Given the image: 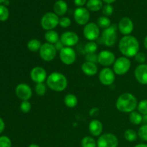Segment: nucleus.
<instances>
[{"mask_svg":"<svg viewBox=\"0 0 147 147\" xmlns=\"http://www.w3.org/2000/svg\"><path fill=\"white\" fill-rule=\"evenodd\" d=\"M39 52L40 57L46 62H50L54 60L57 55V50L54 45L48 42L42 45Z\"/></svg>","mask_w":147,"mask_h":147,"instance_id":"nucleus-7","label":"nucleus"},{"mask_svg":"<svg viewBox=\"0 0 147 147\" xmlns=\"http://www.w3.org/2000/svg\"><path fill=\"white\" fill-rule=\"evenodd\" d=\"M102 10H103V14H104V16L109 17V16L112 15L113 12V7L111 4H106V5L103 6V8H102Z\"/></svg>","mask_w":147,"mask_h":147,"instance_id":"nucleus-37","label":"nucleus"},{"mask_svg":"<svg viewBox=\"0 0 147 147\" xmlns=\"http://www.w3.org/2000/svg\"><path fill=\"white\" fill-rule=\"evenodd\" d=\"M81 70L85 75L88 76H94L98 73V66L96 63L86 61L81 66Z\"/></svg>","mask_w":147,"mask_h":147,"instance_id":"nucleus-20","label":"nucleus"},{"mask_svg":"<svg viewBox=\"0 0 147 147\" xmlns=\"http://www.w3.org/2000/svg\"><path fill=\"white\" fill-rule=\"evenodd\" d=\"M118 29L116 24H111L109 28L103 30L101 39L103 43L106 47H112L116 44L118 38Z\"/></svg>","mask_w":147,"mask_h":147,"instance_id":"nucleus-4","label":"nucleus"},{"mask_svg":"<svg viewBox=\"0 0 147 147\" xmlns=\"http://www.w3.org/2000/svg\"><path fill=\"white\" fill-rule=\"evenodd\" d=\"M4 1H5V0H0V4H1V3H4Z\"/></svg>","mask_w":147,"mask_h":147,"instance_id":"nucleus-50","label":"nucleus"},{"mask_svg":"<svg viewBox=\"0 0 147 147\" xmlns=\"http://www.w3.org/2000/svg\"><path fill=\"white\" fill-rule=\"evenodd\" d=\"M134 147H147L146 144H139L136 145Z\"/></svg>","mask_w":147,"mask_h":147,"instance_id":"nucleus-47","label":"nucleus"},{"mask_svg":"<svg viewBox=\"0 0 147 147\" xmlns=\"http://www.w3.org/2000/svg\"><path fill=\"white\" fill-rule=\"evenodd\" d=\"M4 3L5 4H9V1H8V0H5V1H4Z\"/></svg>","mask_w":147,"mask_h":147,"instance_id":"nucleus-49","label":"nucleus"},{"mask_svg":"<svg viewBox=\"0 0 147 147\" xmlns=\"http://www.w3.org/2000/svg\"><path fill=\"white\" fill-rule=\"evenodd\" d=\"M144 46L145 48L147 50V35L145 37L144 40Z\"/></svg>","mask_w":147,"mask_h":147,"instance_id":"nucleus-46","label":"nucleus"},{"mask_svg":"<svg viewBox=\"0 0 147 147\" xmlns=\"http://www.w3.org/2000/svg\"><path fill=\"white\" fill-rule=\"evenodd\" d=\"M131 63L128 57H120L116 59L113 64V71L118 76H123L130 70Z\"/></svg>","mask_w":147,"mask_h":147,"instance_id":"nucleus-6","label":"nucleus"},{"mask_svg":"<svg viewBox=\"0 0 147 147\" xmlns=\"http://www.w3.org/2000/svg\"><path fill=\"white\" fill-rule=\"evenodd\" d=\"M103 1H104V2H106V4H111L112 3L115 2V1H116V0H103Z\"/></svg>","mask_w":147,"mask_h":147,"instance_id":"nucleus-44","label":"nucleus"},{"mask_svg":"<svg viewBox=\"0 0 147 147\" xmlns=\"http://www.w3.org/2000/svg\"><path fill=\"white\" fill-rule=\"evenodd\" d=\"M138 136L142 141L147 142V124H144L138 131Z\"/></svg>","mask_w":147,"mask_h":147,"instance_id":"nucleus-33","label":"nucleus"},{"mask_svg":"<svg viewBox=\"0 0 147 147\" xmlns=\"http://www.w3.org/2000/svg\"><path fill=\"white\" fill-rule=\"evenodd\" d=\"M60 18L55 12H47L41 19V26L44 30H53L59 24Z\"/></svg>","mask_w":147,"mask_h":147,"instance_id":"nucleus-5","label":"nucleus"},{"mask_svg":"<svg viewBox=\"0 0 147 147\" xmlns=\"http://www.w3.org/2000/svg\"><path fill=\"white\" fill-rule=\"evenodd\" d=\"M0 147H11V142L9 137L2 136L0 137Z\"/></svg>","mask_w":147,"mask_h":147,"instance_id":"nucleus-38","label":"nucleus"},{"mask_svg":"<svg viewBox=\"0 0 147 147\" xmlns=\"http://www.w3.org/2000/svg\"><path fill=\"white\" fill-rule=\"evenodd\" d=\"M60 40L65 47H72L78 42L79 37L74 32L67 31L62 34Z\"/></svg>","mask_w":147,"mask_h":147,"instance_id":"nucleus-14","label":"nucleus"},{"mask_svg":"<svg viewBox=\"0 0 147 147\" xmlns=\"http://www.w3.org/2000/svg\"><path fill=\"white\" fill-rule=\"evenodd\" d=\"M98 50V45L95 41H89L85 45V51L87 54L96 53Z\"/></svg>","mask_w":147,"mask_h":147,"instance_id":"nucleus-30","label":"nucleus"},{"mask_svg":"<svg viewBox=\"0 0 147 147\" xmlns=\"http://www.w3.org/2000/svg\"><path fill=\"white\" fill-rule=\"evenodd\" d=\"M78 100L77 97L75 96L74 94H67L65 97L64 99V103L65 106L68 108H74L77 106L78 104Z\"/></svg>","mask_w":147,"mask_h":147,"instance_id":"nucleus-24","label":"nucleus"},{"mask_svg":"<svg viewBox=\"0 0 147 147\" xmlns=\"http://www.w3.org/2000/svg\"><path fill=\"white\" fill-rule=\"evenodd\" d=\"M90 11L85 7H78L74 11V19L79 25H86L90 20Z\"/></svg>","mask_w":147,"mask_h":147,"instance_id":"nucleus-11","label":"nucleus"},{"mask_svg":"<svg viewBox=\"0 0 147 147\" xmlns=\"http://www.w3.org/2000/svg\"><path fill=\"white\" fill-rule=\"evenodd\" d=\"M53 9H54L55 13L57 16H61L66 14L67 11V4L64 0H57L55 1L53 6Z\"/></svg>","mask_w":147,"mask_h":147,"instance_id":"nucleus-21","label":"nucleus"},{"mask_svg":"<svg viewBox=\"0 0 147 147\" xmlns=\"http://www.w3.org/2000/svg\"><path fill=\"white\" fill-rule=\"evenodd\" d=\"M47 86L53 91L61 92L67 86V80L65 76L59 72H53L47 77Z\"/></svg>","mask_w":147,"mask_h":147,"instance_id":"nucleus-3","label":"nucleus"},{"mask_svg":"<svg viewBox=\"0 0 147 147\" xmlns=\"http://www.w3.org/2000/svg\"><path fill=\"white\" fill-rule=\"evenodd\" d=\"M113 70L109 67H105L99 73V80L104 86H111L115 81L116 76Z\"/></svg>","mask_w":147,"mask_h":147,"instance_id":"nucleus-13","label":"nucleus"},{"mask_svg":"<svg viewBox=\"0 0 147 147\" xmlns=\"http://www.w3.org/2000/svg\"><path fill=\"white\" fill-rule=\"evenodd\" d=\"M137 98L130 93L121 95L116 100V109L122 113H131L137 109Z\"/></svg>","mask_w":147,"mask_h":147,"instance_id":"nucleus-2","label":"nucleus"},{"mask_svg":"<svg viewBox=\"0 0 147 147\" xmlns=\"http://www.w3.org/2000/svg\"><path fill=\"white\" fill-rule=\"evenodd\" d=\"M98 26L100 28L103 29H107L111 25V20L108 17H106V16H101L98 18L97 22Z\"/></svg>","mask_w":147,"mask_h":147,"instance_id":"nucleus-27","label":"nucleus"},{"mask_svg":"<svg viewBox=\"0 0 147 147\" xmlns=\"http://www.w3.org/2000/svg\"><path fill=\"white\" fill-rule=\"evenodd\" d=\"M74 3L77 7H83L86 4H87V0H74Z\"/></svg>","mask_w":147,"mask_h":147,"instance_id":"nucleus-41","label":"nucleus"},{"mask_svg":"<svg viewBox=\"0 0 147 147\" xmlns=\"http://www.w3.org/2000/svg\"><path fill=\"white\" fill-rule=\"evenodd\" d=\"M86 61L90 62V63H96L98 62V55L96 53H92V54H87L86 57Z\"/></svg>","mask_w":147,"mask_h":147,"instance_id":"nucleus-40","label":"nucleus"},{"mask_svg":"<svg viewBox=\"0 0 147 147\" xmlns=\"http://www.w3.org/2000/svg\"><path fill=\"white\" fill-rule=\"evenodd\" d=\"M88 130L93 136H100L103 130V123L99 120L94 119L89 123Z\"/></svg>","mask_w":147,"mask_h":147,"instance_id":"nucleus-19","label":"nucleus"},{"mask_svg":"<svg viewBox=\"0 0 147 147\" xmlns=\"http://www.w3.org/2000/svg\"><path fill=\"white\" fill-rule=\"evenodd\" d=\"M115 61L116 56L114 53L109 50H103L98 55V63L106 67L114 64Z\"/></svg>","mask_w":147,"mask_h":147,"instance_id":"nucleus-12","label":"nucleus"},{"mask_svg":"<svg viewBox=\"0 0 147 147\" xmlns=\"http://www.w3.org/2000/svg\"><path fill=\"white\" fill-rule=\"evenodd\" d=\"M119 48L124 57H133L139 52V42L134 36L126 35L121 39Z\"/></svg>","mask_w":147,"mask_h":147,"instance_id":"nucleus-1","label":"nucleus"},{"mask_svg":"<svg viewBox=\"0 0 147 147\" xmlns=\"http://www.w3.org/2000/svg\"><path fill=\"white\" fill-rule=\"evenodd\" d=\"M86 7L89 11H98L103 8V1L102 0H88Z\"/></svg>","mask_w":147,"mask_h":147,"instance_id":"nucleus-22","label":"nucleus"},{"mask_svg":"<svg viewBox=\"0 0 147 147\" xmlns=\"http://www.w3.org/2000/svg\"><path fill=\"white\" fill-rule=\"evenodd\" d=\"M15 93L17 97L22 100H28L29 99L31 98L32 96V90L26 83H20L18 86L16 87Z\"/></svg>","mask_w":147,"mask_h":147,"instance_id":"nucleus-15","label":"nucleus"},{"mask_svg":"<svg viewBox=\"0 0 147 147\" xmlns=\"http://www.w3.org/2000/svg\"><path fill=\"white\" fill-rule=\"evenodd\" d=\"M82 147H97V142L91 136H86L81 141Z\"/></svg>","mask_w":147,"mask_h":147,"instance_id":"nucleus-28","label":"nucleus"},{"mask_svg":"<svg viewBox=\"0 0 147 147\" xmlns=\"http://www.w3.org/2000/svg\"><path fill=\"white\" fill-rule=\"evenodd\" d=\"M138 133L134 129H127L124 132V138L129 142H133L137 139Z\"/></svg>","mask_w":147,"mask_h":147,"instance_id":"nucleus-29","label":"nucleus"},{"mask_svg":"<svg viewBox=\"0 0 147 147\" xmlns=\"http://www.w3.org/2000/svg\"><path fill=\"white\" fill-rule=\"evenodd\" d=\"M142 123H144V124H147V115H144L143 116V121Z\"/></svg>","mask_w":147,"mask_h":147,"instance_id":"nucleus-45","label":"nucleus"},{"mask_svg":"<svg viewBox=\"0 0 147 147\" xmlns=\"http://www.w3.org/2000/svg\"><path fill=\"white\" fill-rule=\"evenodd\" d=\"M28 147H40V146H38L37 144H30Z\"/></svg>","mask_w":147,"mask_h":147,"instance_id":"nucleus-48","label":"nucleus"},{"mask_svg":"<svg viewBox=\"0 0 147 147\" xmlns=\"http://www.w3.org/2000/svg\"><path fill=\"white\" fill-rule=\"evenodd\" d=\"M20 110H21L22 112L24 113H27L28 112L30 111L32 109L31 103L28 101V100H23L22 102L20 104Z\"/></svg>","mask_w":147,"mask_h":147,"instance_id":"nucleus-35","label":"nucleus"},{"mask_svg":"<svg viewBox=\"0 0 147 147\" xmlns=\"http://www.w3.org/2000/svg\"><path fill=\"white\" fill-rule=\"evenodd\" d=\"M45 38L47 42L50 43V44L55 45L57 42L60 40V37H59L58 33L55 30H49L45 34Z\"/></svg>","mask_w":147,"mask_h":147,"instance_id":"nucleus-23","label":"nucleus"},{"mask_svg":"<svg viewBox=\"0 0 147 147\" xmlns=\"http://www.w3.org/2000/svg\"><path fill=\"white\" fill-rule=\"evenodd\" d=\"M136 80L142 85H147V65L140 64L134 70Z\"/></svg>","mask_w":147,"mask_h":147,"instance_id":"nucleus-18","label":"nucleus"},{"mask_svg":"<svg viewBox=\"0 0 147 147\" xmlns=\"http://www.w3.org/2000/svg\"><path fill=\"white\" fill-rule=\"evenodd\" d=\"M138 112L141 113L142 116L147 115V99L142 100L138 103L137 106Z\"/></svg>","mask_w":147,"mask_h":147,"instance_id":"nucleus-31","label":"nucleus"},{"mask_svg":"<svg viewBox=\"0 0 147 147\" xmlns=\"http://www.w3.org/2000/svg\"><path fill=\"white\" fill-rule=\"evenodd\" d=\"M34 90L37 96H42L45 94L47 88L44 83H37L34 88Z\"/></svg>","mask_w":147,"mask_h":147,"instance_id":"nucleus-34","label":"nucleus"},{"mask_svg":"<svg viewBox=\"0 0 147 147\" xmlns=\"http://www.w3.org/2000/svg\"><path fill=\"white\" fill-rule=\"evenodd\" d=\"M118 28L123 35H130L131 33L133 32L134 25L133 21L130 18L124 17L119 21Z\"/></svg>","mask_w":147,"mask_h":147,"instance_id":"nucleus-17","label":"nucleus"},{"mask_svg":"<svg viewBox=\"0 0 147 147\" xmlns=\"http://www.w3.org/2000/svg\"><path fill=\"white\" fill-rule=\"evenodd\" d=\"M134 57L135 60H136L138 63H139V65L144 64V63L146 60V55L144 53H142V52H139V53L135 55Z\"/></svg>","mask_w":147,"mask_h":147,"instance_id":"nucleus-39","label":"nucleus"},{"mask_svg":"<svg viewBox=\"0 0 147 147\" xmlns=\"http://www.w3.org/2000/svg\"><path fill=\"white\" fill-rule=\"evenodd\" d=\"M41 46V42L37 39H32L27 42V48L30 51L32 52V53L39 51Z\"/></svg>","mask_w":147,"mask_h":147,"instance_id":"nucleus-26","label":"nucleus"},{"mask_svg":"<svg viewBox=\"0 0 147 147\" xmlns=\"http://www.w3.org/2000/svg\"><path fill=\"white\" fill-rule=\"evenodd\" d=\"M9 11L5 5H0V21H6L9 18Z\"/></svg>","mask_w":147,"mask_h":147,"instance_id":"nucleus-32","label":"nucleus"},{"mask_svg":"<svg viewBox=\"0 0 147 147\" xmlns=\"http://www.w3.org/2000/svg\"><path fill=\"white\" fill-rule=\"evenodd\" d=\"M119 140L113 134L100 135L97 141V147H117Z\"/></svg>","mask_w":147,"mask_h":147,"instance_id":"nucleus-9","label":"nucleus"},{"mask_svg":"<svg viewBox=\"0 0 147 147\" xmlns=\"http://www.w3.org/2000/svg\"><path fill=\"white\" fill-rule=\"evenodd\" d=\"M60 59L63 64L71 65L76 62V52L72 47H65L60 51Z\"/></svg>","mask_w":147,"mask_h":147,"instance_id":"nucleus-10","label":"nucleus"},{"mask_svg":"<svg viewBox=\"0 0 147 147\" xmlns=\"http://www.w3.org/2000/svg\"><path fill=\"white\" fill-rule=\"evenodd\" d=\"M129 121L134 125H140L143 121V116L139 112L134 111L129 114Z\"/></svg>","mask_w":147,"mask_h":147,"instance_id":"nucleus-25","label":"nucleus"},{"mask_svg":"<svg viewBox=\"0 0 147 147\" xmlns=\"http://www.w3.org/2000/svg\"><path fill=\"white\" fill-rule=\"evenodd\" d=\"M83 35L89 41H95L100 35V27L94 22H89L83 28Z\"/></svg>","mask_w":147,"mask_h":147,"instance_id":"nucleus-8","label":"nucleus"},{"mask_svg":"<svg viewBox=\"0 0 147 147\" xmlns=\"http://www.w3.org/2000/svg\"><path fill=\"white\" fill-rule=\"evenodd\" d=\"M54 45H55V47L57 51H60L62 49L64 48L65 47V46L63 45V44L62 43V42L60 41V40H59L58 42H56Z\"/></svg>","mask_w":147,"mask_h":147,"instance_id":"nucleus-42","label":"nucleus"},{"mask_svg":"<svg viewBox=\"0 0 147 147\" xmlns=\"http://www.w3.org/2000/svg\"><path fill=\"white\" fill-rule=\"evenodd\" d=\"M4 127H5V124H4V121L2 120V119L0 118V134H1L4 131Z\"/></svg>","mask_w":147,"mask_h":147,"instance_id":"nucleus-43","label":"nucleus"},{"mask_svg":"<svg viewBox=\"0 0 147 147\" xmlns=\"http://www.w3.org/2000/svg\"><path fill=\"white\" fill-rule=\"evenodd\" d=\"M71 24V20L67 17H62L59 20V25L63 28H67Z\"/></svg>","mask_w":147,"mask_h":147,"instance_id":"nucleus-36","label":"nucleus"},{"mask_svg":"<svg viewBox=\"0 0 147 147\" xmlns=\"http://www.w3.org/2000/svg\"><path fill=\"white\" fill-rule=\"evenodd\" d=\"M30 78L32 80L36 83H43L47 80V72L40 66H36L32 69L30 72Z\"/></svg>","mask_w":147,"mask_h":147,"instance_id":"nucleus-16","label":"nucleus"}]
</instances>
